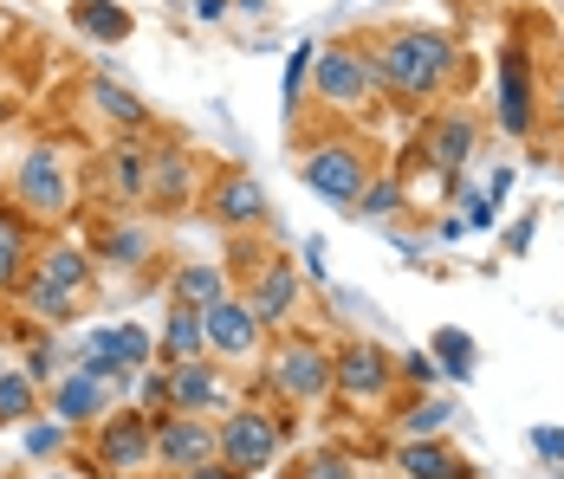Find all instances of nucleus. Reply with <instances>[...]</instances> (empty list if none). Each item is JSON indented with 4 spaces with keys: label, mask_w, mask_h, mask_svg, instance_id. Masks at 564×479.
I'll return each mask as SVG.
<instances>
[{
    "label": "nucleus",
    "mask_w": 564,
    "mask_h": 479,
    "mask_svg": "<svg viewBox=\"0 0 564 479\" xmlns=\"http://www.w3.org/2000/svg\"><path fill=\"white\" fill-rule=\"evenodd\" d=\"M370 65L383 78V91L402 105H435L448 98V85L460 78V46L435 26H390L370 40Z\"/></svg>",
    "instance_id": "1"
},
{
    "label": "nucleus",
    "mask_w": 564,
    "mask_h": 479,
    "mask_svg": "<svg viewBox=\"0 0 564 479\" xmlns=\"http://www.w3.org/2000/svg\"><path fill=\"white\" fill-rule=\"evenodd\" d=\"M377 168H383V162H377V143H370V137H350V130H332V137L299 143V182H305L318 202H332L338 214L357 208V195H364V182H370Z\"/></svg>",
    "instance_id": "2"
},
{
    "label": "nucleus",
    "mask_w": 564,
    "mask_h": 479,
    "mask_svg": "<svg viewBox=\"0 0 564 479\" xmlns=\"http://www.w3.org/2000/svg\"><path fill=\"white\" fill-rule=\"evenodd\" d=\"M312 85H318V105L338 110V117L370 110L383 98V78H377V65H370V40H332V46H318Z\"/></svg>",
    "instance_id": "3"
},
{
    "label": "nucleus",
    "mask_w": 564,
    "mask_h": 479,
    "mask_svg": "<svg viewBox=\"0 0 564 479\" xmlns=\"http://www.w3.org/2000/svg\"><path fill=\"white\" fill-rule=\"evenodd\" d=\"M280 447H285V422L267 415L260 402H234V409H221V422H215V454H221L240 479L267 473V467L280 460Z\"/></svg>",
    "instance_id": "4"
},
{
    "label": "nucleus",
    "mask_w": 564,
    "mask_h": 479,
    "mask_svg": "<svg viewBox=\"0 0 564 479\" xmlns=\"http://www.w3.org/2000/svg\"><path fill=\"white\" fill-rule=\"evenodd\" d=\"M13 208L26 220H65L78 208V188H72V162L58 143H33L26 156L13 162Z\"/></svg>",
    "instance_id": "5"
},
{
    "label": "nucleus",
    "mask_w": 564,
    "mask_h": 479,
    "mask_svg": "<svg viewBox=\"0 0 564 479\" xmlns=\"http://www.w3.org/2000/svg\"><path fill=\"white\" fill-rule=\"evenodd\" d=\"M267 382L280 389L292 409L325 402V395H332V344H318V337H305V330L280 337V350L267 357Z\"/></svg>",
    "instance_id": "6"
},
{
    "label": "nucleus",
    "mask_w": 564,
    "mask_h": 479,
    "mask_svg": "<svg viewBox=\"0 0 564 479\" xmlns=\"http://www.w3.org/2000/svg\"><path fill=\"white\" fill-rule=\"evenodd\" d=\"M395 357L370 337H350L344 350H332V395H344L350 409H383L395 395Z\"/></svg>",
    "instance_id": "7"
},
{
    "label": "nucleus",
    "mask_w": 564,
    "mask_h": 479,
    "mask_svg": "<svg viewBox=\"0 0 564 479\" xmlns=\"http://www.w3.org/2000/svg\"><path fill=\"white\" fill-rule=\"evenodd\" d=\"M202 214H208L215 227H227V233H253V227L273 214V202H267V188H260L253 168L227 162V168L208 175V188H202Z\"/></svg>",
    "instance_id": "8"
},
{
    "label": "nucleus",
    "mask_w": 564,
    "mask_h": 479,
    "mask_svg": "<svg viewBox=\"0 0 564 479\" xmlns=\"http://www.w3.org/2000/svg\"><path fill=\"white\" fill-rule=\"evenodd\" d=\"M202 460H215V422L208 415H156L150 422V467L156 473H182V467H202Z\"/></svg>",
    "instance_id": "9"
},
{
    "label": "nucleus",
    "mask_w": 564,
    "mask_h": 479,
    "mask_svg": "<svg viewBox=\"0 0 564 479\" xmlns=\"http://www.w3.org/2000/svg\"><path fill=\"white\" fill-rule=\"evenodd\" d=\"M91 460H98L105 473H117V479L150 473V415H143V409H111V415L98 422Z\"/></svg>",
    "instance_id": "10"
},
{
    "label": "nucleus",
    "mask_w": 564,
    "mask_h": 479,
    "mask_svg": "<svg viewBox=\"0 0 564 479\" xmlns=\"http://www.w3.org/2000/svg\"><path fill=\"white\" fill-rule=\"evenodd\" d=\"M202 195V162L188 156L182 143H156L150 150V188H143V208L156 214H188Z\"/></svg>",
    "instance_id": "11"
},
{
    "label": "nucleus",
    "mask_w": 564,
    "mask_h": 479,
    "mask_svg": "<svg viewBox=\"0 0 564 479\" xmlns=\"http://www.w3.org/2000/svg\"><path fill=\"white\" fill-rule=\"evenodd\" d=\"M500 130L507 137H532L539 130V85H532V53L507 40L500 46Z\"/></svg>",
    "instance_id": "12"
},
{
    "label": "nucleus",
    "mask_w": 564,
    "mask_h": 479,
    "mask_svg": "<svg viewBox=\"0 0 564 479\" xmlns=\"http://www.w3.org/2000/svg\"><path fill=\"white\" fill-rule=\"evenodd\" d=\"M299 292H305V272L292 266V260H280V253H267L260 266L247 272V312L260 324H285L292 312H299Z\"/></svg>",
    "instance_id": "13"
},
{
    "label": "nucleus",
    "mask_w": 564,
    "mask_h": 479,
    "mask_svg": "<svg viewBox=\"0 0 564 479\" xmlns=\"http://www.w3.org/2000/svg\"><path fill=\"white\" fill-rule=\"evenodd\" d=\"M474 150H480V117H474V110L448 105V110H435V117L422 123V156L435 162L442 175H460Z\"/></svg>",
    "instance_id": "14"
},
{
    "label": "nucleus",
    "mask_w": 564,
    "mask_h": 479,
    "mask_svg": "<svg viewBox=\"0 0 564 479\" xmlns=\"http://www.w3.org/2000/svg\"><path fill=\"white\" fill-rule=\"evenodd\" d=\"M91 253L111 272H137V266L156 260V227L137 220V214H105V220L91 227Z\"/></svg>",
    "instance_id": "15"
},
{
    "label": "nucleus",
    "mask_w": 564,
    "mask_h": 479,
    "mask_svg": "<svg viewBox=\"0 0 564 479\" xmlns=\"http://www.w3.org/2000/svg\"><path fill=\"white\" fill-rule=\"evenodd\" d=\"M111 409H117V395L98 382V375H85L78 363H72V370L46 389V415H53V422H65V427H98Z\"/></svg>",
    "instance_id": "16"
},
{
    "label": "nucleus",
    "mask_w": 564,
    "mask_h": 479,
    "mask_svg": "<svg viewBox=\"0 0 564 479\" xmlns=\"http://www.w3.org/2000/svg\"><path fill=\"white\" fill-rule=\"evenodd\" d=\"M202 324H208V350L215 357H227V363H240V357H253L260 350V337H267V324L247 312V298H215L208 312H202Z\"/></svg>",
    "instance_id": "17"
},
{
    "label": "nucleus",
    "mask_w": 564,
    "mask_h": 479,
    "mask_svg": "<svg viewBox=\"0 0 564 479\" xmlns=\"http://www.w3.org/2000/svg\"><path fill=\"white\" fill-rule=\"evenodd\" d=\"M395 473L402 479H474V460L454 440L429 434V440H395Z\"/></svg>",
    "instance_id": "18"
},
{
    "label": "nucleus",
    "mask_w": 564,
    "mask_h": 479,
    "mask_svg": "<svg viewBox=\"0 0 564 479\" xmlns=\"http://www.w3.org/2000/svg\"><path fill=\"white\" fill-rule=\"evenodd\" d=\"M170 402L182 415H221L227 409V389H221V370L208 357L195 363H170Z\"/></svg>",
    "instance_id": "19"
},
{
    "label": "nucleus",
    "mask_w": 564,
    "mask_h": 479,
    "mask_svg": "<svg viewBox=\"0 0 564 479\" xmlns=\"http://www.w3.org/2000/svg\"><path fill=\"white\" fill-rule=\"evenodd\" d=\"M33 220L13 208V202H0V292H13L26 272H33Z\"/></svg>",
    "instance_id": "20"
},
{
    "label": "nucleus",
    "mask_w": 564,
    "mask_h": 479,
    "mask_svg": "<svg viewBox=\"0 0 564 479\" xmlns=\"http://www.w3.org/2000/svg\"><path fill=\"white\" fill-rule=\"evenodd\" d=\"M33 272H40L46 285H58V292H72V298H78V292L91 285V272H98V266H91V253H85L78 240H46V247L33 253Z\"/></svg>",
    "instance_id": "21"
},
{
    "label": "nucleus",
    "mask_w": 564,
    "mask_h": 479,
    "mask_svg": "<svg viewBox=\"0 0 564 479\" xmlns=\"http://www.w3.org/2000/svg\"><path fill=\"white\" fill-rule=\"evenodd\" d=\"M215 298H227V266H215V260H182V266L170 272V305L208 312Z\"/></svg>",
    "instance_id": "22"
},
{
    "label": "nucleus",
    "mask_w": 564,
    "mask_h": 479,
    "mask_svg": "<svg viewBox=\"0 0 564 479\" xmlns=\"http://www.w3.org/2000/svg\"><path fill=\"white\" fill-rule=\"evenodd\" d=\"M163 363H195V357H208V324L195 305H170V318H163V350H156Z\"/></svg>",
    "instance_id": "23"
},
{
    "label": "nucleus",
    "mask_w": 564,
    "mask_h": 479,
    "mask_svg": "<svg viewBox=\"0 0 564 479\" xmlns=\"http://www.w3.org/2000/svg\"><path fill=\"white\" fill-rule=\"evenodd\" d=\"M13 298H20V312H26L33 324H53V330L78 318V298H72V292H58V285H46L40 272H26V279L13 285Z\"/></svg>",
    "instance_id": "24"
},
{
    "label": "nucleus",
    "mask_w": 564,
    "mask_h": 479,
    "mask_svg": "<svg viewBox=\"0 0 564 479\" xmlns=\"http://www.w3.org/2000/svg\"><path fill=\"white\" fill-rule=\"evenodd\" d=\"M105 168H111V195L123 208H137L143 188H150V150L143 143H111L105 150Z\"/></svg>",
    "instance_id": "25"
},
{
    "label": "nucleus",
    "mask_w": 564,
    "mask_h": 479,
    "mask_svg": "<svg viewBox=\"0 0 564 479\" xmlns=\"http://www.w3.org/2000/svg\"><path fill=\"white\" fill-rule=\"evenodd\" d=\"M72 26H78L85 40H98V46H123L137 20H130L117 0H72Z\"/></svg>",
    "instance_id": "26"
},
{
    "label": "nucleus",
    "mask_w": 564,
    "mask_h": 479,
    "mask_svg": "<svg viewBox=\"0 0 564 479\" xmlns=\"http://www.w3.org/2000/svg\"><path fill=\"white\" fill-rule=\"evenodd\" d=\"M85 98H91V110H98V117H111L117 130H130V137H137V130H150V105H143L137 91L111 85V78H91V91H85Z\"/></svg>",
    "instance_id": "27"
},
{
    "label": "nucleus",
    "mask_w": 564,
    "mask_h": 479,
    "mask_svg": "<svg viewBox=\"0 0 564 479\" xmlns=\"http://www.w3.org/2000/svg\"><path fill=\"white\" fill-rule=\"evenodd\" d=\"M454 422V402L448 395H422V402H409L402 415H395V440H429V434H448Z\"/></svg>",
    "instance_id": "28"
},
{
    "label": "nucleus",
    "mask_w": 564,
    "mask_h": 479,
    "mask_svg": "<svg viewBox=\"0 0 564 479\" xmlns=\"http://www.w3.org/2000/svg\"><path fill=\"white\" fill-rule=\"evenodd\" d=\"M33 415H40V382L13 363V370L0 375V427H20V422H33Z\"/></svg>",
    "instance_id": "29"
},
{
    "label": "nucleus",
    "mask_w": 564,
    "mask_h": 479,
    "mask_svg": "<svg viewBox=\"0 0 564 479\" xmlns=\"http://www.w3.org/2000/svg\"><path fill=\"white\" fill-rule=\"evenodd\" d=\"M402 202H409V188H402V175H383V168H377V175H370V182H364V195H357V220H395V208H402Z\"/></svg>",
    "instance_id": "30"
},
{
    "label": "nucleus",
    "mask_w": 564,
    "mask_h": 479,
    "mask_svg": "<svg viewBox=\"0 0 564 479\" xmlns=\"http://www.w3.org/2000/svg\"><path fill=\"white\" fill-rule=\"evenodd\" d=\"M429 357H435V363H442L448 375H460V382H467V375H474V357H480V350H474V337H467L460 324H442V330L429 337Z\"/></svg>",
    "instance_id": "31"
},
{
    "label": "nucleus",
    "mask_w": 564,
    "mask_h": 479,
    "mask_svg": "<svg viewBox=\"0 0 564 479\" xmlns=\"http://www.w3.org/2000/svg\"><path fill=\"white\" fill-rule=\"evenodd\" d=\"M312 65H318V46H312V40H299V46L285 53V85H280L285 123H299V110H305V78H312Z\"/></svg>",
    "instance_id": "32"
},
{
    "label": "nucleus",
    "mask_w": 564,
    "mask_h": 479,
    "mask_svg": "<svg viewBox=\"0 0 564 479\" xmlns=\"http://www.w3.org/2000/svg\"><path fill=\"white\" fill-rule=\"evenodd\" d=\"M20 370L33 375V382H40V395H46V389H53V382H58L65 370H72V363H65V350H58V337H46V330H40V337L26 344V357H20Z\"/></svg>",
    "instance_id": "33"
},
{
    "label": "nucleus",
    "mask_w": 564,
    "mask_h": 479,
    "mask_svg": "<svg viewBox=\"0 0 564 479\" xmlns=\"http://www.w3.org/2000/svg\"><path fill=\"white\" fill-rule=\"evenodd\" d=\"M285 479H364V473H357V460H350V454H332V447H318V454H299Z\"/></svg>",
    "instance_id": "34"
},
{
    "label": "nucleus",
    "mask_w": 564,
    "mask_h": 479,
    "mask_svg": "<svg viewBox=\"0 0 564 479\" xmlns=\"http://www.w3.org/2000/svg\"><path fill=\"white\" fill-rule=\"evenodd\" d=\"M137 409L156 422V415H170V363H156V370H137Z\"/></svg>",
    "instance_id": "35"
},
{
    "label": "nucleus",
    "mask_w": 564,
    "mask_h": 479,
    "mask_svg": "<svg viewBox=\"0 0 564 479\" xmlns=\"http://www.w3.org/2000/svg\"><path fill=\"white\" fill-rule=\"evenodd\" d=\"M65 434H72L65 422L40 415V422L26 427V460H58V454H65Z\"/></svg>",
    "instance_id": "36"
},
{
    "label": "nucleus",
    "mask_w": 564,
    "mask_h": 479,
    "mask_svg": "<svg viewBox=\"0 0 564 479\" xmlns=\"http://www.w3.org/2000/svg\"><path fill=\"white\" fill-rule=\"evenodd\" d=\"M460 220H467V227H480V233H487V227H500L494 195H480V188H460Z\"/></svg>",
    "instance_id": "37"
},
{
    "label": "nucleus",
    "mask_w": 564,
    "mask_h": 479,
    "mask_svg": "<svg viewBox=\"0 0 564 479\" xmlns=\"http://www.w3.org/2000/svg\"><path fill=\"white\" fill-rule=\"evenodd\" d=\"M435 370H442V363H435L429 350H409V357H395V375H402V382H415V389H435Z\"/></svg>",
    "instance_id": "38"
},
{
    "label": "nucleus",
    "mask_w": 564,
    "mask_h": 479,
    "mask_svg": "<svg viewBox=\"0 0 564 479\" xmlns=\"http://www.w3.org/2000/svg\"><path fill=\"white\" fill-rule=\"evenodd\" d=\"M532 454L552 460V467H564V427H532Z\"/></svg>",
    "instance_id": "39"
},
{
    "label": "nucleus",
    "mask_w": 564,
    "mask_h": 479,
    "mask_svg": "<svg viewBox=\"0 0 564 479\" xmlns=\"http://www.w3.org/2000/svg\"><path fill=\"white\" fill-rule=\"evenodd\" d=\"M299 272H305L312 285H325V240H318V233H312V240L299 247Z\"/></svg>",
    "instance_id": "40"
},
{
    "label": "nucleus",
    "mask_w": 564,
    "mask_h": 479,
    "mask_svg": "<svg viewBox=\"0 0 564 479\" xmlns=\"http://www.w3.org/2000/svg\"><path fill=\"white\" fill-rule=\"evenodd\" d=\"M170 479H240V473H234L221 454H215V460H202V467H182V473H170Z\"/></svg>",
    "instance_id": "41"
},
{
    "label": "nucleus",
    "mask_w": 564,
    "mask_h": 479,
    "mask_svg": "<svg viewBox=\"0 0 564 479\" xmlns=\"http://www.w3.org/2000/svg\"><path fill=\"white\" fill-rule=\"evenodd\" d=\"M532 227H539V220H532V214H525V220H519V227H507V253H512V260H519V253H525V247H532Z\"/></svg>",
    "instance_id": "42"
},
{
    "label": "nucleus",
    "mask_w": 564,
    "mask_h": 479,
    "mask_svg": "<svg viewBox=\"0 0 564 479\" xmlns=\"http://www.w3.org/2000/svg\"><path fill=\"white\" fill-rule=\"evenodd\" d=\"M227 7H234V0H195V20H208V26H221V20H227Z\"/></svg>",
    "instance_id": "43"
},
{
    "label": "nucleus",
    "mask_w": 564,
    "mask_h": 479,
    "mask_svg": "<svg viewBox=\"0 0 564 479\" xmlns=\"http://www.w3.org/2000/svg\"><path fill=\"white\" fill-rule=\"evenodd\" d=\"M545 105H552V123H558V137H564V72L552 78V98H545Z\"/></svg>",
    "instance_id": "44"
},
{
    "label": "nucleus",
    "mask_w": 564,
    "mask_h": 479,
    "mask_svg": "<svg viewBox=\"0 0 564 479\" xmlns=\"http://www.w3.org/2000/svg\"><path fill=\"white\" fill-rule=\"evenodd\" d=\"M507 188H512V168H500V175H494V182H487V195H494V208H500V202H507Z\"/></svg>",
    "instance_id": "45"
},
{
    "label": "nucleus",
    "mask_w": 564,
    "mask_h": 479,
    "mask_svg": "<svg viewBox=\"0 0 564 479\" xmlns=\"http://www.w3.org/2000/svg\"><path fill=\"white\" fill-rule=\"evenodd\" d=\"M234 7H240V13H260V20H267V0H234Z\"/></svg>",
    "instance_id": "46"
},
{
    "label": "nucleus",
    "mask_w": 564,
    "mask_h": 479,
    "mask_svg": "<svg viewBox=\"0 0 564 479\" xmlns=\"http://www.w3.org/2000/svg\"><path fill=\"white\" fill-rule=\"evenodd\" d=\"M13 370V350H7V337H0V375Z\"/></svg>",
    "instance_id": "47"
},
{
    "label": "nucleus",
    "mask_w": 564,
    "mask_h": 479,
    "mask_svg": "<svg viewBox=\"0 0 564 479\" xmlns=\"http://www.w3.org/2000/svg\"><path fill=\"white\" fill-rule=\"evenodd\" d=\"M40 479H78V473H72V467H46Z\"/></svg>",
    "instance_id": "48"
},
{
    "label": "nucleus",
    "mask_w": 564,
    "mask_h": 479,
    "mask_svg": "<svg viewBox=\"0 0 564 479\" xmlns=\"http://www.w3.org/2000/svg\"><path fill=\"white\" fill-rule=\"evenodd\" d=\"M7 117H13V105H7V98H0V123H7Z\"/></svg>",
    "instance_id": "49"
}]
</instances>
